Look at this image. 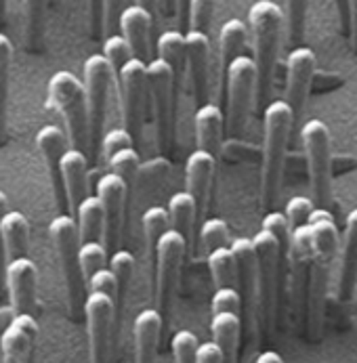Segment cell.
Segmentation results:
<instances>
[{
  "label": "cell",
  "instance_id": "obj_1",
  "mask_svg": "<svg viewBox=\"0 0 357 363\" xmlns=\"http://www.w3.org/2000/svg\"><path fill=\"white\" fill-rule=\"evenodd\" d=\"M311 231H313V255H311L309 292H307V328L311 340H315L322 332L330 273L339 250V229L328 208L315 206L311 214Z\"/></svg>",
  "mask_w": 357,
  "mask_h": 363
},
{
  "label": "cell",
  "instance_id": "obj_2",
  "mask_svg": "<svg viewBox=\"0 0 357 363\" xmlns=\"http://www.w3.org/2000/svg\"><path fill=\"white\" fill-rule=\"evenodd\" d=\"M295 111L288 101H271L265 105L263 124V179H260V198L263 208L271 210L278 202L284 172V157L290 141V130L295 124Z\"/></svg>",
  "mask_w": 357,
  "mask_h": 363
},
{
  "label": "cell",
  "instance_id": "obj_3",
  "mask_svg": "<svg viewBox=\"0 0 357 363\" xmlns=\"http://www.w3.org/2000/svg\"><path fill=\"white\" fill-rule=\"evenodd\" d=\"M256 63V104L265 105L275 78L280 38L284 28V13L271 0H256L248 11Z\"/></svg>",
  "mask_w": 357,
  "mask_h": 363
},
{
  "label": "cell",
  "instance_id": "obj_4",
  "mask_svg": "<svg viewBox=\"0 0 357 363\" xmlns=\"http://www.w3.org/2000/svg\"><path fill=\"white\" fill-rule=\"evenodd\" d=\"M47 104L63 118L72 147L91 152V122L84 82L67 69L55 72L47 84Z\"/></svg>",
  "mask_w": 357,
  "mask_h": 363
},
{
  "label": "cell",
  "instance_id": "obj_5",
  "mask_svg": "<svg viewBox=\"0 0 357 363\" xmlns=\"http://www.w3.org/2000/svg\"><path fill=\"white\" fill-rule=\"evenodd\" d=\"M49 231H51V240L57 250L61 273H63L70 313L78 317V313H84V303H87V279L80 267L82 242H80L78 223L70 214H57L49 225Z\"/></svg>",
  "mask_w": 357,
  "mask_h": 363
},
{
  "label": "cell",
  "instance_id": "obj_6",
  "mask_svg": "<svg viewBox=\"0 0 357 363\" xmlns=\"http://www.w3.org/2000/svg\"><path fill=\"white\" fill-rule=\"evenodd\" d=\"M253 244L256 252V321L260 332L267 334L275 315L280 269L286 255L280 242L265 229L253 238Z\"/></svg>",
  "mask_w": 357,
  "mask_h": 363
},
{
  "label": "cell",
  "instance_id": "obj_7",
  "mask_svg": "<svg viewBox=\"0 0 357 363\" xmlns=\"http://www.w3.org/2000/svg\"><path fill=\"white\" fill-rule=\"evenodd\" d=\"M179 84L172 67L155 57L148 63V97L152 105L158 145L164 156L175 152V107H177Z\"/></svg>",
  "mask_w": 357,
  "mask_h": 363
},
{
  "label": "cell",
  "instance_id": "obj_8",
  "mask_svg": "<svg viewBox=\"0 0 357 363\" xmlns=\"http://www.w3.org/2000/svg\"><path fill=\"white\" fill-rule=\"evenodd\" d=\"M305 147L311 200L317 208L330 206L332 183H330V130L322 120H309L301 130Z\"/></svg>",
  "mask_w": 357,
  "mask_h": 363
},
{
  "label": "cell",
  "instance_id": "obj_9",
  "mask_svg": "<svg viewBox=\"0 0 357 363\" xmlns=\"http://www.w3.org/2000/svg\"><path fill=\"white\" fill-rule=\"evenodd\" d=\"M116 74L105 55H91L84 61V89L89 104V122H91V157L99 156L103 141V124L107 97Z\"/></svg>",
  "mask_w": 357,
  "mask_h": 363
},
{
  "label": "cell",
  "instance_id": "obj_10",
  "mask_svg": "<svg viewBox=\"0 0 357 363\" xmlns=\"http://www.w3.org/2000/svg\"><path fill=\"white\" fill-rule=\"evenodd\" d=\"M187 250V238L177 229H168L155 248V309L168 315L177 292L181 264Z\"/></svg>",
  "mask_w": 357,
  "mask_h": 363
},
{
  "label": "cell",
  "instance_id": "obj_11",
  "mask_svg": "<svg viewBox=\"0 0 357 363\" xmlns=\"http://www.w3.org/2000/svg\"><path fill=\"white\" fill-rule=\"evenodd\" d=\"M227 80V130L240 135L246 126V118L253 105V93H256L255 59L240 55L234 59L225 72Z\"/></svg>",
  "mask_w": 357,
  "mask_h": 363
},
{
  "label": "cell",
  "instance_id": "obj_12",
  "mask_svg": "<svg viewBox=\"0 0 357 363\" xmlns=\"http://www.w3.org/2000/svg\"><path fill=\"white\" fill-rule=\"evenodd\" d=\"M120 104H122V120L124 128L133 135L135 143L141 141L143 128V111H145V97H148V63L133 57L116 78Z\"/></svg>",
  "mask_w": 357,
  "mask_h": 363
},
{
  "label": "cell",
  "instance_id": "obj_13",
  "mask_svg": "<svg viewBox=\"0 0 357 363\" xmlns=\"http://www.w3.org/2000/svg\"><path fill=\"white\" fill-rule=\"evenodd\" d=\"M87 332H89V362L109 363L111 338H114V298L103 292H89L84 303Z\"/></svg>",
  "mask_w": 357,
  "mask_h": 363
},
{
  "label": "cell",
  "instance_id": "obj_14",
  "mask_svg": "<svg viewBox=\"0 0 357 363\" xmlns=\"http://www.w3.org/2000/svg\"><path fill=\"white\" fill-rule=\"evenodd\" d=\"M97 198L101 200L105 212V227H103V246L107 252H116L122 238V223H124V206L128 198V185L118 174L109 172L103 174L97 183Z\"/></svg>",
  "mask_w": 357,
  "mask_h": 363
},
{
  "label": "cell",
  "instance_id": "obj_15",
  "mask_svg": "<svg viewBox=\"0 0 357 363\" xmlns=\"http://www.w3.org/2000/svg\"><path fill=\"white\" fill-rule=\"evenodd\" d=\"M311 255H313V231L311 220L292 229L290 250H288V269H290V296L297 309V317L307 305L309 292V271H311Z\"/></svg>",
  "mask_w": 357,
  "mask_h": 363
},
{
  "label": "cell",
  "instance_id": "obj_16",
  "mask_svg": "<svg viewBox=\"0 0 357 363\" xmlns=\"http://www.w3.org/2000/svg\"><path fill=\"white\" fill-rule=\"evenodd\" d=\"M36 281L38 271L28 257L6 260L4 288L9 292V307L13 313H32L36 309Z\"/></svg>",
  "mask_w": 357,
  "mask_h": 363
},
{
  "label": "cell",
  "instance_id": "obj_17",
  "mask_svg": "<svg viewBox=\"0 0 357 363\" xmlns=\"http://www.w3.org/2000/svg\"><path fill=\"white\" fill-rule=\"evenodd\" d=\"M65 143H67V137L55 124H47V126H43L36 133V147H38L40 156H43L45 164H47L59 214H70V202H67V194H65V185H63V174H61V160H63V154L67 152Z\"/></svg>",
  "mask_w": 357,
  "mask_h": 363
},
{
  "label": "cell",
  "instance_id": "obj_18",
  "mask_svg": "<svg viewBox=\"0 0 357 363\" xmlns=\"http://www.w3.org/2000/svg\"><path fill=\"white\" fill-rule=\"evenodd\" d=\"M315 74V52L307 47H295L286 61V101L295 116L303 111Z\"/></svg>",
  "mask_w": 357,
  "mask_h": 363
},
{
  "label": "cell",
  "instance_id": "obj_19",
  "mask_svg": "<svg viewBox=\"0 0 357 363\" xmlns=\"http://www.w3.org/2000/svg\"><path fill=\"white\" fill-rule=\"evenodd\" d=\"M38 336V323L32 313H17L0 336L2 363H28Z\"/></svg>",
  "mask_w": 357,
  "mask_h": 363
},
{
  "label": "cell",
  "instance_id": "obj_20",
  "mask_svg": "<svg viewBox=\"0 0 357 363\" xmlns=\"http://www.w3.org/2000/svg\"><path fill=\"white\" fill-rule=\"evenodd\" d=\"M185 51H187V74L192 80L196 104H208V72H210V38L206 32L187 30L185 34Z\"/></svg>",
  "mask_w": 357,
  "mask_h": 363
},
{
  "label": "cell",
  "instance_id": "obj_21",
  "mask_svg": "<svg viewBox=\"0 0 357 363\" xmlns=\"http://www.w3.org/2000/svg\"><path fill=\"white\" fill-rule=\"evenodd\" d=\"M236 257V288L242 296V311H256V252L253 240L236 238L231 244Z\"/></svg>",
  "mask_w": 357,
  "mask_h": 363
},
{
  "label": "cell",
  "instance_id": "obj_22",
  "mask_svg": "<svg viewBox=\"0 0 357 363\" xmlns=\"http://www.w3.org/2000/svg\"><path fill=\"white\" fill-rule=\"evenodd\" d=\"M153 17L152 13L139 4H133V6H126L120 15V30H122V36L128 40L133 55L145 63H150V34H152L153 28Z\"/></svg>",
  "mask_w": 357,
  "mask_h": 363
},
{
  "label": "cell",
  "instance_id": "obj_23",
  "mask_svg": "<svg viewBox=\"0 0 357 363\" xmlns=\"http://www.w3.org/2000/svg\"><path fill=\"white\" fill-rule=\"evenodd\" d=\"M63 185L70 202V212L74 214L84 198H89V157L82 150H67L61 160Z\"/></svg>",
  "mask_w": 357,
  "mask_h": 363
},
{
  "label": "cell",
  "instance_id": "obj_24",
  "mask_svg": "<svg viewBox=\"0 0 357 363\" xmlns=\"http://www.w3.org/2000/svg\"><path fill=\"white\" fill-rule=\"evenodd\" d=\"M357 286V208L347 214L345 220V235H343V255L339 269V298L349 303L356 294Z\"/></svg>",
  "mask_w": 357,
  "mask_h": 363
},
{
  "label": "cell",
  "instance_id": "obj_25",
  "mask_svg": "<svg viewBox=\"0 0 357 363\" xmlns=\"http://www.w3.org/2000/svg\"><path fill=\"white\" fill-rule=\"evenodd\" d=\"M160 332H162V313L158 309H143L135 317V323H133L135 363L155 362Z\"/></svg>",
  "mask_w": 357,
  "mask_h": 363
},
{
  "label": "cell",
  "instance_id": "obj_26",
  "mask_svg": "<svg viewBox=\"0 0 357 363\" xmlns=\"http://www.w3.org/2000/svg\"><path fill=\"white\" fill-rule=\"evenodd\" d=\"M212 172H214V156L208 154L204 150H196L192 156L187 157L185 164V185L196 204L198 212L202 214L208 202V191H210V183H212Z\"/></svg>",
  "mask_w": 357,
  "mask_h": 363
},
{
  "label": "cell",
  "instance_id": "obj_27",
  "mask_svg": "<svg viewBox=\"0 0 357 363\" xmlns=\"http://www.w3.org/2000/svg\"><path fill=\"white\" fill-rule=\"evenodd\" d=\"M196 141L198 150L216 157L223 141V111L214 104H204L196 111Z\"/></svg>",
  "mask_w": 357,
  "mask_h": 363
},
{
  "label": "cell",
  "instance_id": "obj_28",
  "mask_svg": "<svg viewBox=\"0 0 357 363\" xmlns=\"http://www.w3.org/2000/svg\"><path fill=\"white\" fill-rule=\"evenodd\" d=\"M212 340L223 353V363H236L240 334H242V315L238 313H214L210 323Z\"/></svg>",
  "mask_w": 357,
  "mask_h": 363
},
{
  "label": "cell",
  "instance_id": "obj_29",
  "mask_svg": "<svg viewBox=\"0 0 357 363\" xmlns=\"http://www.w3.org/2000/svg\"><path fill=\"white\" fill-rule=\"evenodd\" d=\"M0 231H2V244H4L6 260L26 257L28 238H30V225H28V218L19 210H9L2 216Z\"/></svg>",
  "mask_w": 357,
  "mask_h": 363
},
{
  "label": "cell",
  "instance_id": "obj_30",
  "mask_svg": "<svg viewBox=\"0 0 357 363\" xmlns=\"http://www.w3.org/2000/svg\"><path fill=\"white\" fill-rule=\"evenodd\" d=\"M109 269L114 271L116 275V281H118V292H116V317H114V332L120 330V323H122V313H124V305H126V296H128V290H131V279H133V273H135V257L128 252V250H116L111 252L109 257Z\"/></svg>",
  "mask_w": 357,
  "mask_h": 363
},
{
  "label": "cell",
  "instance_id": "obj_31",
  "mask_svg": "<svg viewBox=\"0 0 357 363\" xmlns=\"http://www.w3.org/2000/svg\"><path fill=\"white\" fill-rule=\"evenodd\" d=\"M74 214H76V223H78V231H80V242L82 244L84 242H101L103 227H105V212H103L101 200L97 196L84 198Z\"/></svg>",
  "mask_w": 357,
  "mask_h": 363
},
{
  "label": "cell",
  "instance_id": "obj_32",
  "mask_svg": "<svg viewBox=\"0 0 357 363\" xmlns=\"http://www.w3.org/2000/svg\"><path fill=\"white\" fill-rule=\"evenodd\" d=\"M246 38H248V30H246L244 21L229 19L223 23L221 34H219V57H221V74L223 76H225L229 63L244 52Z\"/></svg>",
  "mask_w": 357,
  "mask_h": 363
},
{
  "label": "cell",
  "instance_id": "obj_33",
  "mask_svg": "<svg viewBox=\"0 0 357 363\" xmlns=\"http://www.w3.org/2000/svg\"><path fill=\"white\" fill-rule=\"evenodd\" d=\"M158 57L164 59L172 72H175V80L181 86V76L183 69L187 67V51H185V34L181 30H166L160 38H158Z\"/></svg>",
  "mask_w": 357,
  "mask_h": 363
},
{
  "label": "cell",
  "instance_id": "obj_34",
  "mask_svg": "<svg viewBox=\"0 0 357 363\" xmlns=\"http://www.w3.org/2000/svg\"><path fill=\"white\" fill-rule=\"evenodd\" d=\"M168 214H170V227L183 233L187 240L194 231V220L200 214L198 204L190 191H179L170 198L168 202Z\"/></svg>",
  "mask_w": 357,
  "mask_h": 363
},
{
  "label": "cell",
  "instance_id": "obj_35",
  "mask_svg": "<svg viewBox=\"0 0 357 363\" xmlns=\"http://www.w3.org/2000/svg\"><path fill=\"white\" fill-rule=\"evenodd\" d=\"M13 45L6 34H0V145L6 137V105H9V82H11Z\"/></svg>",
  "mask_w": 357,
  "mask_h": 363
},
{
  "label": "cell",
  "instance_id": "obj_36",
  "mask_svg": "<svg viewBox=\"0 0 357 363\" xmlns=\"http://www.w3.org/2000/svg\"><path fill=\"white\" fill-rule=\"evenodd\" d=\"M208 267L216 288L236 286V257L231 246H223L208 252Z\"/></svg>",
  "mask_w": 357,
  "mask_h": 363
},
{
  "label": "cell",
  "instance_id": "obj_37",
  "mask_svg": "<svg viewBox=\"0 0 357 363\" xmlns=\"http://www.w3.org/2000/svg\"><path fill=\"white\" fill-rule=\"evenodd\" d=\"M170 229V214L168 208L152 206L145 210L143 214V231L148 238V248L152 252V259H155V248L158 242L162 240V235Z\"/></svg>",
  "mask_w": 357,
  "mask_h": 363
},
{
  "label": "cell",
  "instance_id": "obj_38",
  "mask_svg": "<svg viewBox=\"0 0 357 363\" xmlns=\"http://www.w3.org/2000/svg\"><path fill=\"white\" fill-rule=\"evenodd\" d=\"M49 0H26V40L30 49L40 45L45 32V13Z\"/></svg>",
  "mask_w": 357,
  "mask_h": 363
},
{
  "label": "cell",
  "instance_id": "obj_39",
  "mask_svg": "<svg viewBox=\"0 0 357 363\" xmlns=\"http://www.w3.org/2000/svg\"><path fill=\"white\" fill-rule=\"evenodd\" d=\"M107 164H109L111 172L118 174L120 179H124V183L131 189L133 181L137 179V174L141 170V160H139L137 150L135 147H124V150L116 152L114 156L107 157Z\"/></svg>",
  "mask_w": 357,
  "mask_h": 363
},
{
  "label": "cell",
  "instance_id": "obj_40",
  "mask_svg": "<svg viewBox=\"0 0 357 363\" xmlns=\"http://www.w3.org/2000/svg\"><path fill=\"white\" fill-rule=\"evenodd\" d=\"M103 55H105L107 61L111 63L116 78H118V74L122 72V67L135 57L131 45H128V40H126L122 34H109V36L105 38V43H103Z\"/></svg>",
  "mask_w": 357,
  "mask_h": 363
},
{
  "label": "cell",
  "instance_id": "obj_41",
  "mask_svg": "<svg viewBox=\"0 0 357 363\" xmlns=\"http://www.w3.org/2000/svg\"><path fill=\"white\" fill-rule=\"evenodd\" d=\"M229 244V227L221 218H208L200 227V246L204 252H212Z\"/></svg>",
  "mask_w": 357,
  "mask_h": 363
},
{
  "label": "cell",
  "instance_id": "obj_42",
  "mask_svg": "<svg viewBox=\"0 0 357 363\" xmlns=\"http://www.w3.org/2000/svg\"><path fill=\"white\" fill-rule=\"evenodd\" d=\"M286 21H288V40L299 47L305 38L307 0H286Z\"/></svg>",
  "mask_w": 357,
  "mask_h": 363
},
{
  "label": "cell",
  "instance_id": "obj_43",
  "mask_svg": "<svg viewBox=\"0 0 357 363\" xmlns=\"http://www.w3.org/2000/svg\"><path fill=\"white\" fill-rule=\"evenodd\" d=\"M263 229L269 231L282 246L286 260H288V250H290V238H292V229H290V223H288V216L284 212H275V210H269L263 218Z\"/></svg>",
  "mask_w": 357,
  "mask_h": 363
},
{
  "label": "cell",
  "instance_id": "obj_44",
  "mask_svg": "<svg viewBox=\"0 0 357 363\" xmlns=\"http://www.w3.org/2000/svg\"><path fill=\"white\" fill-rule=\"evenodd\" d=\"M107 264V248L103 242H84L80 244V267L84 273V279L89 281L91 275H95L99 269Z\"/></svg>",
  "mask_w": 357,
  "mask_h": 363
},
{
  "label": "cell",
  "instance_id": "obj_45",
  "mask_svg": "<svg viewBox=\"0 0 357 363\" xmlns=\"http://www.w3.org/2000/svg\"><path fill=\"white\" fill-rule=\"evenodd\" d=\"M198 349H200V342L194 332L181 330L172 336V353H175L177 363H196Z\"/></svg>",
  "mask_w": 357,
  "mask_h": 363
},
{
  "label": "cell",
  "instance_id": "obj_46",
  "mask_svg": "<svg viewBox=\"0 0 357 363\" xmlns=\"http://www.w3.org/2000/svg\"><path fill=\"white\" fill-rule=\"evenodd\" d=\"M219 0H192V9H190V30H198L206 32L210 30L214 11H216Z\"/></svg>",
  "mask_w": 357,
  "mask_h": 363
},
{
  "label": "cell",
  "instance_id": "obj_47",
  "mask_svg": "<svg viewBox=\"0 0 357 363\" xmlns=\"http://www.w3.org/2000/svg\"><path fill=\"white\" fill-rule=\"evenodd\" d=\"M313 210H315V204H313L311 198H305V196H295V198H290L288 204H286V210H284V214L288 216L290 229H297V227L309 223Z\"/></svg>",
  "mask_w": 357,
  "mask_h": 363
},
{
  "label": "cell",
  "instance_id": "obj_48",
  "mask_svg": "<svg viewBox=\"0 0 357 363\" xmlns=\"http://www.w3.org/2000/svg\"><path fill=\"white\" fill-rule=\"evenodd\" d=\"M214 313H238L242 315V296L236 286L216 288L212 296V315Z\"/></svg>",
  "mask_w": 357,
  "mask_h": 363
},
{
  "label": "cell",
  "instance_id": "obj_49",
  "mask_svg": "<svg viewBox=\"0 0 357 363\" xmlns=\"http://www.w3.org/2000/svg\"><path fill=\"white\" fill-rule=\"evenodd\" d=\"M124 147H135V139L126 128H111L103 135L101 152L105 157L114 156L116 152H120Z\"/></svg>",
  "mask_w": 357,
  "mask_h": 363
},
{
  "label": "cell",
  "instance_id": "obj_50",
  "mask_svg": "<svg viewBox=\"0 0 357 363\" xmlns=\"http://www.w3.org/2000/svg\"><path fill=\"white\" fill-rule=\"evenodd\" d=\"M87 288H89V292H103V294H107V296H111V298L116 301L118 281H116L114 271H111V269H105V267L99 269L95 275H91V277H89Z\"/></svg>",
  "mask_w": 357,
  "mask_h": 363
},
{
  "label": "cell",
  "instance_id": "obj_51",
  "mask_svg": "<svg viewBox=\"0 0 357 363\" xmlns=\"http://www.w3.org/2000/svg\"><path fill=\"white\" fill-rule=\"evenodd\" d=\"M124 9V0H103V32H107V36L120 28V15Z\"/></svg>",
  "mask_w": 357,
  "mask_h": 363
},
{
  "label": "cell",
  "instance_id": "obj_52",
  "mask_svg": "<svg viewBox=\"0 0 357 363\" xmlns=\"http://www.w3.org/2000/svg\"><path fill=\"white\" fill-rule=\"evenodd\" d=\"M336 4V13H339V21H341V28L345 34H351L353 30V11H351V0H334Z\"/></svg>",
  "mask_w": 357,
  "mask_h": 363
},
{
  "label": "cell",
  "instance_id": "obj_53",
  "mask_svg": "<svg viewBox=\"0 0 357 363\" xmlns=\"http://www.w3.org/2000/svg\"><path fill=\"white\" fill-rule=\"evenodd\" d=\"M196 363H223V353H221L219 345L214 340L200 345Z\"/></svg>",
  "mask_w": 357,
  "mask_h": 363
},
{
  "label": "cell",
  "instance_id": "obj_54",
  "mask_svg": "<svg viewBox=\"0 0 357 363\" xmlns=\"http://www.w3.org/2000/svg\"><path fill=\"white\" fill-rule=\"evenodd\" d=\"M9 212V200L4 196V191H0V220L2 216ZM4 269H6V252H4V244H2V231H0V294L4 288Z\"/></svg>",
  "mask_w": 357,
  "mask_h": 363
},
{
  "label": "cell",
  "instance_id": "obj_55",
  "mask_svg": "<svg viewBox=\"0 0 357 363\" xmlns=\"http://www.w3.org/2000/svg\"><path fill=\"white\" fill-rule=\"evenodd\" d=\"M91 2V26L93 34L101 36L103 34V0H89Z\"/></svg>",
  "mask_w": 357,
  "mask_h": 363
},
{
  "label": "cell",
  "instance_id": "obj_56",
  "mask_svg": "<svg viewBox=\"0 0 357 363\" xmlns=\"http://www.w3.org/2000/svg\"><path fill=\"white\" fill-rule=\"evenodd\" d=\"M190 9H192V0H175L179 30H187V26H190Z\"/></svg>",
  "mask_w": 357,
  "mask_h": 363
},
{
  "label": "cell",
  "instance_id": "obj_57",
  "mask_svg": "<svg viewBox=\"0 0 357 363\" xmlns=\"http://www.w3.org/2000/svg\"><path fill=\"white\" fill-rule=\"evenodd\" d=\"M255 363H284V359L275 351H265L256 357Z\"/></svg>",
  "mask_w": 357,
  "mask_h": 363
},
{
  "label": "cell",
  "instance_id": "obj_58",
  "mask_svg": "<svg viewBox=\"0 0 357 363\" xmlns=\"http://www.w3.org/2000/svg\"><path fill=\"white\" fill-rule=\"evenodd\" d=\"M13 315H15V313H13V309H11V307H4V309H0V328H2V330H4V328H6V323L13 319Z\"/></svg>",
  "mask_w": 357,
  "mask_h": 363
},
{
  "label": "cell",
  "instance_id": "obj_59",
  "mask_svg": "<svg viewBox=\"0 0 357 363\" xmlns=\"http://www.w3.org/2000/svg\"><path fill=\"white\" fill-rule=\"evenodd\" d=\"M135 4H139V6H143V9H148L153 17H155V4H158V0H135Z\"/></svg>",
  "mask_w": 357,
  "mask_h": 363
},
{
  "label": "cell",
  "instance_id": "obj_60",
  "mask_svg": "<svg viewBox=\"0 0 357 363\" xmlns=\"http://www.w3.org/2000/svg\"><path fill=\"white\" fill-rule=\"evenodd\" d=\"M162 2H164V11H166V13L175 11V0H162Z\"/></svg>",
  "mask_w": 357,
  "mask_h": 363
},
{
  "label": "cell",
  "instance_id": "obj_61",
  "mask_svg": "<svg viewBox=\"0 0 357 363\" xmlns=\"http://www.w3.org/2000/svg\"><path fill=\"white\" fill-rule=\"evenodd\" d=\"M351 11H353V19H357V0H351Z\"/></svg>",
  "mask_w": 357,
  "mask_h": 363
},
{
  "label": "cell",
  "instance_id": "obj_62",
  "mask_svg": "<svg viewBox=\"0 0 357 363\" xmlns=\"http://www.w3.org/2000/svg\"><path fill=\"white\" fill-rule=\"evenodd\" d=\"M4 2H6V0H0V17H2V13H4Z\"/></svg>",
  "mask_w": 357,
  "mask_h": 363
}]
</instances>
